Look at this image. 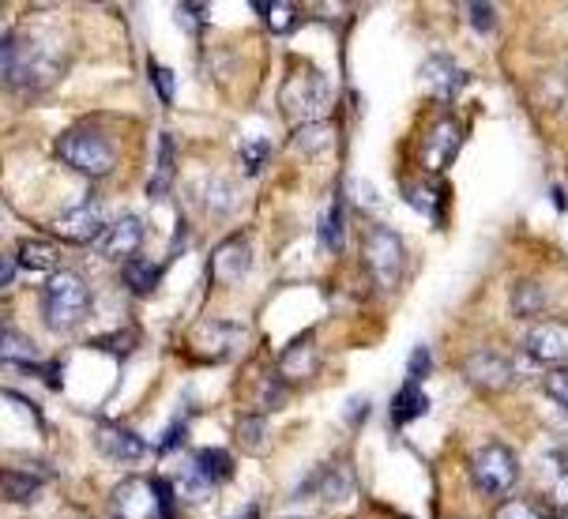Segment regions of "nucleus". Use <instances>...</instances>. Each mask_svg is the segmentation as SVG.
I'll use <instances>...</instances> for the list:
<instances>
[{"label":"nucleus","mask_w":568,"mask_h":519,"mask_svg":"<svg viewBox=\"0 0 568 519\" xmlns=\"http://www.w3.org/2000/svg\"><path fill=\"white\" fill-rule=\"evenodd\" d=\"M234 437H237V445H242L245 451H264L267 448V421L264 415H245L242 421L234 426Z\"/></svg>","instance_id":"nucleus-26"},{"label":"nucleus","mask_w":568,"mask_h":519,"mask_svg":"<svg viewBox=\"0 0 568 519\" xmlns=\"http://www.w3.org/2000/svg\"><path fill=\"white\" fill-rule=\"evenodd\" d=\"M542 309H546L542 283H535V278H524V283H516V291H513V313L516 316H538Z\"/></svg>","instance_id":"nucleus-24"},{"label":"nucleus","mask_w":568,"mask_h":519,"mask_svg":"<svg viewBox=\"0 0 568 519\" xmlns=\"http://www.w3.org/2000/svg\"><path fill=\"white\" fill-rule=\"evenodd\" d=\"M53 151L61 162H69L72 170H80L83 177H105V173L118 166L113 143L94 129H69L61 140H57Z\"/></svg>","instance_id":"nucleus-4"},{"label":"nucleus","mask_w":568,"mask_h":519,"mask_svg":"<svg viewBox=\"0 0 568 519\" xmlns=\"http://www.w3.org/2000/svg\"><path fill=\"white\" fill-rule=\"evenodd\" d=\"M365 410H369V399H351V407H346V421H362Z\"/></svg>","instance_id":"nucleus-43"},{"label":"nucleus","mask_w":568,"mask_h":519,"mask_svg":"<svg viewBox=\"0 0 568 519\" xmlns=\"http://www.w3.org/2000/svg\"><path fill=\"white\" fill-rule=\"evenodd\" d=\"M12 272H16V256H4V286H12Z\"/></svg>","instance_id":"nucleus-44"},{"label":"nucleus","mask_w":568,"mask_h":519,"mask_svg":"<svg viewBox=\"0 0 568 519\" xmlns=\"http://www.w3.org/2000/svg\"><path fill=\"white\" fill-rule=\"evenodd\" d=\"M459 147H464V124L445 113V118H437L429 124L426 140H422V147H418V159L429 173H440L456 162Z\"/></svg>","instance_id":"nucleus-8"},{"label":"nucleus","mask_w":568,"mask_h":519,"mask_svg":"<svg viewBox=\"0 0 568 519\" xmlns=\"http://www.w3.org/2000/svg\"><path fill=\"white\" fill-rule=\"evenodd\" d=\"M16 264L23 267V272L53 275V272H57V264H61V253H57V245H50V242H38V237H27V242H19V248H16Z\"/></svg>","instance_id":"nucleus-18"},{"label":"nucleus","mask_w":568,"mask_h":519,"mask_svg":"<svg viewBox=\"0 0 568 519\" xmlns=\"http://www.w3.org/2000/svg\"><path fill=\"white\" fill-rule=\"evenodd\" d=\"M256 12H260V19H264L272 34L294 31V23H297V8L291 4V0H260Z\"/></svg>","instance_id":"nucleus-23"},{"label":"nucleus","mask_w":568,"mask_h":519,"mask_svg":"<svg viewBox=\"0 0 568 519\" xmlns=\"http://www.w3.org/2000/svg\"><path fill=\"white\" fill-rule=\"evenodd\" d=\"M245 343V328L242 324H223V320H204L196 324L189 335V350L204 362H223L234 358Z\"/></svg>","instance_id":"nucleus-9"},{"label":"nucleus","mask_w":568,"mask_h":519,"mask_svg":"<svg viewBox=\"0 0 568 519\" xmlns=\"http://www.w3.org/2000/svg\"><path fill=\"white\" fill-rule=\"evenodd\" d=\"M200 464V470L211 478V482H226V478H234V459H230V451H223V448H204V451H196L192 456Z\"/></svg>","instance_id":"nucleus-25"},{"label":"nucleus","mask_w":568,"mask_h":519,"mask_svg":"<svg viewBox=\"0 0 568 519\" xmlns=\"http://www.w3.org/2000/svg\"><path fill=\"white\" fill-rule=\"evenodd\" d=\"M440 196H445V192H440L437 185H407L403 189V200H407L410 207H418L422 215H429L433 223H440Z\"/></svg>","instance_id":"nucleus-29"},{"label":"nucleus","mask_w":568,"mask_h":519,"mask_svg":"<svg viewBox=\"0 0 568 519\" xmlns=\"http://www.w3.org/2000/svg\"><path fill=\"white\" fill-rule=\"evenodd\" d=\"M248 264H253V248H248L245 237H226V242L211 253V275L223 286L242 283L248 275Z\"/></svg>","instance_id":"nucleus-13"},{"label":"nucleus","mask_w":568,"mask_h":519,"mask_svg":"<svg viewBox=\"0 0 568 519\" xmlns=\"http://www.w3.org/2000/svg\"><path fill=\"white\" fill-rule=\"evenodd\" d=\"M554 505L568 516V470H561V478H557V486H554Z\"/></svg>","instance_id":"nucleus-42"},{"label":"nucleus","mask_w":568,"mask_h":519,"mask_svg":"<svg viewBox=\"0 0 568 519\" xmlns=\"http://www.w3.org/2000/svg\"><path fill=\"white\" fill-rule=\"evenodd\" d=\"M196 200L207 211H215V215H223V211L234 207V192H230V185L223 177H207L204 185H196Z\"/></svg>","instance_id":"nucleus-27"},{"label":"nucleus","mask_w":568,"mask_h":519,"mask_svg":"<svg viewBox=\"0 0 568 519\" xmlns=\"http://www.w3.org/2000/svg\"><path fill=\"white\" fill-rule=\"evenodd\" d=\"M467 83V72L452 61L448 53H433L426 64H422V86L433 94V99H456L459 86Z\"/></svg>","instance_id":"nucleus-14"},{"label":"nucleus","mask_w":568,"mask_h":519,"mask_svg":"<svg viewBox=\"0 0 568 519\" xmlns=\"http://www.w3.org/2000/svg\"><path fill=\"white\" fill-rule=\"evenodd\" d=\"M170 170H173V140H170V136H162L159 173H155V181H151V196H155V200L166 196V189H170Z\"/></svg>","instance_id":"nucleus-32"},{"label":"nucleus","mask_w":568,"mask_h":519,"mask_svg":"<svg viewBox=\"0 0 568 519\" xmlns=\"http://www.w3.org/2000/svg\"><path fill=\"white\" fill-rule=\"evenodd\" d=\"M121 278H124V286H129L132 294L148 297V294H155V286H159V278H162V267L151 264V260L136 256V260H129V264H124Z\"/></svg>","instance_id":"nucleus-22"},{"label":"nucleus","mask_w":568,"mask_h":519,"mask_svg":"<svg viewBox=\"0 0 568 519\" xmlns=\"http://www.w3.org/2000/svg\"><path fill=\"white\" fill-rule=\"evenodd\" d=\"M494 519H546L531 501H505L494 512Z\"/></svg>","instance_id":"nucleus-34"},{"label":"nucleus","mask_w":568,"mask_h":519,"mask_svg":"<svg viewBox=\"0 0 568 519\" xmlns=\"http://www.w3.org/2000/svg\"><path fill=\"white\" fill-rule=\"evenodd\" d=\"M527 354H531L535 362H546V365H561L568 358V328L565 324H535L531 332H527Z\"/></svg>","instance_id":"nucleus-16"},{"label":"nucleus","mask_w":568,"mask_h":519,"mask_svg":"<svg viewBox=\"0 0 568 519\" xmlns=\"http://www.w3.org/2000/svg\"><path fill=\"white\" fill-rule=\"evenodd\" d=\"M0 358L8 365H34L38 362V350L27 335H19L12 328H4V343H0Z\"/></svg>","instance_id":"nucleus-28"},{"label":"nucleus","mask_w":568,"mask_h":519,"mask_svg":"<svg viewBox=\"0 0 568 519\" xmlns=\"http://www.w3.org/2000/svg\"><path fill=\"white\" fill-rule=\"evenodd\" d=\"M316 373V346L310 335H302L297 343H291L278 358V380H310Z\"/></svg>","instance_id":"nucleus-17"},{"label":"nucleus","mask_w":568,"mask_h":519,"mask_svg":"<svg viewBox=\"0 0 568 519\" xmlns=\"http://www.w3.org/2000/svg\"><path fill=\"white\" fill-rule=\"evenodd\" d=\"M407 373H410V384H422L429 377V350H426V346H414V354L407 362Z\"/></svg>","instance_id":"nucleus-37"},{"label":"nucleus","mask_w":568,"mask_h":519,"mask_svg":"<svg viewBox=\"0 0 568 519\" xmlns=\"http://www.w3.org/2000/svg\"><path fill=\"white\" fill-rule=\"evenodd\" d=\"M519 478V459L508 445H486L470 456V482L486 497H505Z\"/></svg>","instance_id":"nucleus-7"},{"label":"nucleus","mask_w":568,"mask_h":519,"mask_svg":"<svg viewBox=\"0 0 568 519\" xmlns=\"http://www.w3.org/2000/svg\"><path fill=\"white\" fill-rule=\"evenodd\" d=\"M267 155H272V147H267V140L245 143V147H242V162H245V173H260V170H264Z\"/></svg>","instance_id":"nucleus-33"},{"label":"nucleus","mask_w":568,"mask_h":519,"mask_svg":"<svg viewBox=\"0 0 568 519\" xmlns=\"http://www.w3.org/2000/svg\"><path fill=\"white\" fill-rule=\"evenodd\" d=\"M143 237H148V226H143L136 215H124V218H118V223H110L99 248H102L105 260H124V264H129V260H136Z\"/></svg>","instance_id":"nucleus-12"},{"label":"nucleus","mask_w":568,"mask_h":519,"mask_svg":"<svg viewBox=\"0 0 568 519\" xmlns=\"http://www.w3.org/2000/svg\"><path fill=\"white\" fill-rule=\"evenodd\" d=\"M362 256H365V267H369L373 283H377L381 291H396L399 278H403V267H407V248H403V237L396 230L369 226Z\"/></svg>","instance_id":"nucleus-6"},{"label":"nucleus","mask_w":568,"mask_h":519,"mask_svg":"<svg viewBox=\"0 0 568 519\" xmlns=\"http://www.w3.org/2000/svg\"><path fill=\"white\" fill-rule=\"evenodd\" d=\"M561 519H568V516H561Z\"/></svg>","instance_id":"nucleus-47"},{"label":"nucleus","mask_w":568,"mask_h":519,"mask_svg":"<svg viewBox=\"0 0 568 519\" xmlns=\"http://www.w3.org/2000/svg\"><path fill=\"white\" fill-rule=\"evenodd\" d=\"M546 396H550L557 407L568 410V369H554L550 377H546Z\"/></svg>","instance_id":"nucleus-35"},{"label":"nucleus","mask_w":568,"mask_h":519,"mask_svg":"<svg viewBox=\"0 0 568 519\" xmlns=\"http://www.w3.org/2000/svg\"><path fill=\"white\" fill-rule=\"evenodd\" d=\"M467 19H470V27H478L483 34L494 31V4H467Z\"/></svg>","instance_id":"nucleus-38"},{"label":"nucleus","mask_w":568,"mask_h":519,"mask_svg":"<svg viewBox=\"0 0 568 519\" xmlns=\"http://www.w3.org/2000/svg\"><path fill=\"white\" fill-rule=\"evenodd\" d=\"M151 80H155L159 86V94H162V102H173V91H178V80H173V72L170 69H162V64H151Z\"/></svg>","instance_id":"nucleus-39"},{"label":"nucleus","mask_w":568,"mask_h":519,"mask_svg":"<svg viewBox=\"0 0 568 519\" xmlns=\"http://www.w3.org/2000/svg\"><path fill=\"white\" fill-rule=\"evenodd\" d=\"M94 445H99L102 456L118 459V464H136V459H143V451H148V440H143L140 432L113 426V421H102V426L94 429Z\"/></svg>","instance_id":"nucleus-15"},{"label":"nucleus","mask_w":568,"mask_h":519,"mask_svg":"<svg viewBox=\"0 0 568 519\" xmlns=\"http://www.w3.org/2000/svg\"><path fill=\"white\" fill-rule=\"evenodd\" d=\"M343 234H346V207L343 196H335L321 215V223H316V242H321L324 253H343Z\"/></svg>","instance_id":"nucleus-19"},{"label":"nucleus","mask_w":568,"mask_h":519,"mask_svg":"<svg viewBox=\"0 0 568 519\" xmlns=\"http://www.w3.org/2000/svg\"><path fill=\"white\" fill-rule=\"evenodd\" d=\"M91 346H99V350H118V354H129L132 346H136V332H118V335H102V339H94Z\"/></svg>","instance_id":"nucleus-36"},{"label":"nucleus","mask_w":568,"mask_h":519,"mask_svg":"<svg viewBox=\"0 0 568 519\" xmlns=\"http://www.w3.org/2000/svg\"><path fill=\"white\" fill-rule=\"evenodd\" d=\"M53 226H57V234L69 237V242H75V245L94 242V237H102L105 230H110V226H105V215H102L99 200H83V204L69 207Z\"/></svg>","instance_id":"nucleus-11"},{"label":"nucleus","mask_w":568,"mask_h":519,"mask_svg":"<svg viewBox=\"0 0 568 519\" xmlns=\"http://www.w3.org/2000/svg\"><path fill=\"white\" fill-rule=\"evenodd\" d=\"M91 283L75 272H53L42 286V320L53 332H72L91 316Z\"/></svg>","instance_id":"nucleus-1"},{"label":"nucleus","mask_w":568,"mask_h":519,"mask_svg":"<svg viewBox=\"0 0 568 519\" xmlns=\"http://www.w3.org/2000/svg\"><path fill=\"white\" fill-rule=\"evenodd\" d=\"M118 519H173V482L166 478H124L110 493Z\"/></svg>","instance_id":"nucleus-3"},{"label":"nucleus","mask_w":568,"mask_h":519,"mask_svg":"<svg viewBox=\"0 0 568 519\" xmlns=\"http://www.w3.org/2000/svg\"><path fill=\"white\" fill-rule=\"evenodd\" d=\"M207 12V8L204 4H178V19H181V23H185V27H196V23H204V16Z\"/></svg>","instance_id":"nucleus-41"},{"label":"nucleus","mask_w":568,"mask_h":519,"mask_svg":"<svg viewBox=\"0 0 568 519\" xmlns=\"http://www.w3.org/2000/svg\"><path fill=\"white\" fill-rule=\"evenodd\" d=\"M464 377L467 384H475V388H483V391H505L516 384V365L513 358H505V354L478 350L464 362Z\"/></svg>","instance_id":"nucleus-10"},{"label":"nucleus","mask_w":568,"mask_h":519,"mask_svg":"<svg viewBox=\"0 0 568 519\" xmlns=\"http://www.w3.org/2000/svg\"><path fill=\"white\" fill-rule=\"evenodd\" d=\"M173 489H178L185 501H207V497L215 493V482H211L204 470H200L196 459H192V464H185L178 475H173Z\"/></svg>","instance_id":"nucleus-21"},{"label":"nucleus","mask_w":568,"mask_h":519,"mask_svg":"<svg viewBox=\"0 0 568 519\" xmlns=\"http://www.w3.org/2000/svg\"><path fill=\"white\" fill-rule=\"evenodd\" d=\"M554 204H557V207H568V196H565L561 189H554Z\"/></svg>","instance_id":"nucleus-46"},{"label":"nucleus","mask_w":568,"mask_h":519,"mask_svg":"<svg viewBox=\"0 0 568 519\" xmlns=\"http://www.w3.org/2000/svg\"><path fill=\"white\" fill-rule=\"evenodd\" d=\"M38 489H42V478L19 475V470H4V497L8 501H31Z\"/></svg>","instance_id":"nucleus-31"},{"label":"nucleus","mask_w":568,"mask_h":519,"mask_svg":"<svg viewBox=\"0 0 568 519\" xmlns=\"http://www.w3.org/2000/svg\"><path fill=\"white\" fill-rule=\"evenodd\" d=\"M230 519H260V505H248L242 516H230Z\"/></svg>","instance_id":"nucleus-45"},{"label":"nucleus","mask_w":568,"mask_h":519,"mask_svg":"<svg viewBox=\"0 0 568 519\" xmlns=\"http://www.w3.org/2000/svg\"><path fill=\"white\" fill-rule=\"evenodd\" d=\"M185 445V421H173V426L166 429V437H162V445H159V451L166 456L170 448H181Z\"/></svg>","instance_id":"nucleus-40"},{"label":"nucleus","mask_w":568,"mask_h":519,"mask_svg":"<svg viewBox=\"0 0 568 519\" xmlns=\"http://www.w3.org/2000/svg\"><path fill=\"white\" fill-rule=\"evenodd\" d=\"M429 410V396L422 391V384H403L396 391V399H392V421L396 426H410L414 418H422Z\"/></svg>","instance_id":"nucleus-20"},{"label":"nucleus","mask_w":568,"mask_h":519,"mask_svg":"<svg viewBox=\"0 0 568 519\" xmlns=\"http://www.w3.org/2000/svg\"><path fill=\"white\" fill-rule=\"evenodd\" d=\"M327 143H332V124L316 121V124L294 129V147L302 151V155H316V151H324Z\"/></svg>","instance_id":"nucleus-30"},{"label":"nucleus","mask_w":568,"mask_h":519,"mask_svg":"<svg viewBox=\"0 0 568 519\" xmlns=\"http://www.w3.org/2000/svg\"><path fill=\"white\" fill-rule=\"evenodd\" d=\"M278 102H283V118L302 129V124H316L324 118L332 91L321 72H294L278 91Z\"/></svg>","instance_id":"nucleus-5"},{"label":"nucleus","mask_w":568,"mask_h":519,"mask_svg":"<svg viewBox=\"0 0 568 519\" xmlns=\"http://www.w3.org/2000/svg\"><path fill=\"white\" fill-rule=\"evenodd\" d=\"M57 75H61V61L42 50L31 38H4V80L19 91H45Z\"/></svg>","instance_id":"nucleus-2"}]
</instances>
